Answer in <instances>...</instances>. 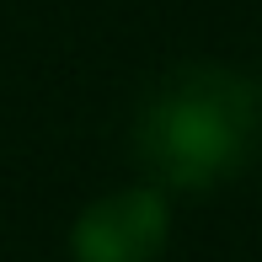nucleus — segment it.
Segmentation results:
<instances>
[{"instance_id":"obj_1","label":"nucleus","mask_w":262,"mask_h":262,"mask_svg":"<svg viewBox=\"0 0 262 262\" xmlns=\"http://www.w3.org/2000/svg\"><path fill=\"white\" fill-rule=\"evenodd\" d=\"M262 150V86L225 64H182L139 107L134 156L156 193L235 182Z\"/></svg>"},{"instance_id":"obj_2","label":"nucleus","mask_w":262,"mask_h":262,"mask_svg":"<svg viewBox=\"0 0 262 262\" xmlns=\"http://www.w3.org/2000/svg\"><path fill=\"white\" fill-rule=\"evenodd\" d=\"M171 241V204L150 182L91 198L70 225V262H161Z\"/></svg>"}]
</instances>
